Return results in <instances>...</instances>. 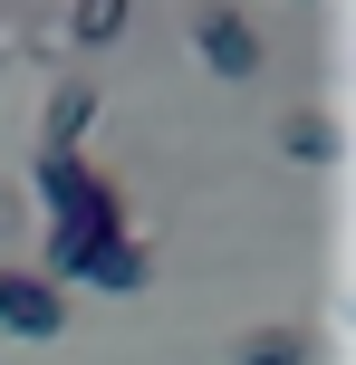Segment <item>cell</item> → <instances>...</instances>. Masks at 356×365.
Wrapping results in <instances>:
<instances>
[{
    "label": "cell",
    "mask_w": 356,
    "mask_h": 365,
    "mask_svg": "<svg viewBox=\"0 0 356 365\" xmlns=\"http://www.w3.org/2000/svg\"><path fill=\"white\" fill-rule=\"evenodd\" d=\"M29 192H39V212H49L39 279H58V289L87 279V259L106 250V240H126V192H116L87 154H29Z\"/></svg>",
    "instance_id": "obj_1"
},
{
    "label": "cell",
    "mask_w": 356,
    "mask_h": 365,
    "mask_svg": "<svg viewBox=\"0 0 356 365\" xmlns=\"http://www.w3.org/2000/svg\"><path fill=\"white\" fill-rule=\"evenodd\" d=\"M87 125H96V87H49V115H39V154H77L87 145Z\"/></svg>",
    "instance_id": "obj_4"
},
{
    "label": "cell",
    "mask_w": 356,
    "mask_h": 365,
    "mask_svg": "<svg viewBox=\"0 0 356 365\" xmlns=\"http://www.w3.org/2000/svg\"><path fill=\"white\" fill-rule=\"evenodd\" d=\"M145 279H154V250H145L135 231H126V240H106V250L87 259V289H106V298H135Z\"/></svg>",
    "instance_id": "obj_5"
},
{
    "label": "cell",
    "mask_w": 356,
    "mask_h": 365,
    "mask_svg": "<svg viewBox=\"0 0 356 365\" xmlns=\"http://www.w3.org/2000/svg\"><path fill=\"white\" fill-rule=\"evenodd\" d=\"M58 327H68V289L10 259V269H0V336H29V346H49Z\"/></svg>",
    "instance_id": "obj_3"
},
{
    "label": "cell",
    "mask_w": 356,
    "mask_h": 365,
    "mask_svg": "<svg viewBox=\"0 0 356 365\" xmlns=\"http://www.w3.org/2000/svg\"><path fill=\"white\" fill-rule=\"evenodd\" d=\"M183 29H193V48H203L212 77H260V58H270V48H260V19L231 10V0H193Z\"/></svg>",
    "instance_id": "obj_2"
},
{
    "label": "cell",
    "mask_w": 356,
    "mask_h": 365,
    "mask_svg": "<svg viewBox=\"0 0 356 365\" xmlns=\"http://www.w3.org/2000/svg\"><path fill=\"white\" fill-rule=\"evenodd\" d=\"M0 221H10V202H0Z\"/></svg>",
    "instance_id": "obj_9"
},
{
    "label": "cell",
    "mask_w": 356,
    "mask_h": 365,
    "mask_svg": "<svg viewBox=\"0 0 356 365\" xmlns=\"http://www.w3.org/2000/svg\"><path fill=\"white\" fill-rule=\"evenodd\" d=\"M126 10H135V0H68V38H77V48H106V38L126 29Z\"/></svg>",
    "instance_id": "obj_8"
},
{
    "label": "cell",
    "mask_w": 356,
    "mask_h": 365,
    "mask_svg": "<svg viewBox=\"0 0 356 365\" xmlns=\"http://www.w3.org/2000/svg\"><path fill=\"white\" fill-rule=\"evenodd\" d=\"M231 356H241V365H308V356H318V336H308V327H250Z\"/></svg>",
    "instance_id": "obj_7"
},
{
    "label": "cell",
    "mask_w": 356,
    "mask_h": 365,
    "mask_svg": "<svg viewBox=\"0 0 356 365\" xmlns=\"http://www.w3.org/2000/svg\"><path fill=\"white\" fill-rule=\"evenodd\" d=\"M280 154H289V164H337V125H327L318 106L280 115Z\"/></svg>",
    "instance_id": "obj_6"
}]
</instances>
